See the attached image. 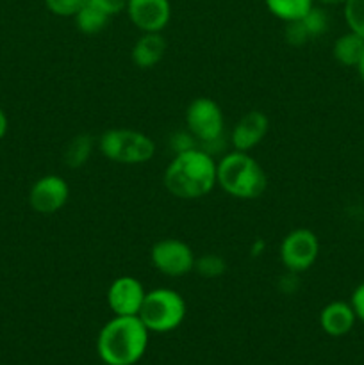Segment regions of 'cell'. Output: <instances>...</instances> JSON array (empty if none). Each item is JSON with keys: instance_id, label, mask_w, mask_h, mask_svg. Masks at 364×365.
I'll return each instance as SVG.
<instances>
[{"instance_id": "obj_9", "label": "cell", "mask_w": 364, "mask_h": 365, "mask_svg": "<svg viewBox=\"0 0 364 365\" xmlns=\"http://www.w3.org/2000/svg\"><path fill=\"white\" fill-rule=\"evenodd\" d=\"M70 198L68 182L61 175H45L32 184L29 191V205L38 214H56Z\"/></svg>"}, {"instance_id": "obj_24", "label": "cell", "mask_w": 364, "mask_h": 365, "mask_svg": "<svg viewBox=\"0 0 364 365\" xmlns=\"http://www.w3.org/2000/svg\"><path fill=\"white\" fill-rule=\"evenodd\" d=\"M170 146L171 150H173V153H181V152H186V150L198 148V143H196V139L193 138L191 132L186 128V130H178L171 135Z\"/></svg>"}, {"instance_id": "obj_25", "label": "cell", "mask_w": 364, "mask_h": 365, "mask_svg": "<svg viewBox=\"0 0 364 365\" xmlns=\"http://www.w3.org/2000/svg\"><path fill=\"white\" fill-rule=\"evenodd\" d=\"M89 4L106 13L109 18L116 16L127 7V0H89Z\"/></svg>"}, {"instance_id": "obj_8", "label": "cell", "mask_w": 364, "mask_h": 365, "mask_svg": "<svg viewBox=\"0 0 364 365\" xmlns=\"http://www.w3.org/2000/svg\"><path fill=\"white\" fill-rule=\"evenodd\" d=\"M195 253L181 239H161L150 250V262L164 277L178 278L195 269Z\"/></svg>"}, {"instance_id": "obj_12", "label": "cell", "mask_w": 364, "mask_h": 365, "mask_svg": "<svg viewBox=\"0 0 364 365\" xmlns=\"http://www.w3.org/2000/svg\"><path fill=\"white\" fill-rule=\"evenodd\" d=\"M268 130H270V120L266 114L263 110H248L239 118L238 123L232 128L231 143L234 150L250 152L263 143Z\"/></svg>"}, {"instance_id": "obj_7", "label": "cell", "mask_w": 364, "mask_h": 365, "mask_svg": "<svg viewBox=\"0 0 364 365\" xmlns=\"http://www.w3.org/2000/svg\"><path fill=\"white\" fill-rule=\"evenodd\" d=\"M320 255V241L316 234L309 228H296L291 230L280 242L278 257L285 271L291 273H303L310 269Z\"/></svg>"}, {"instance_id": "obj_15", "label": "cell", "mask_w": 364, "mask_h": 365, "mask_svg": "<svg viewBox=\"0 0 364 365\" xmlns=\"http://www.w3.org/2000/svg\"><path fill=\"white\" fill-rule=\"evenodd\" d=\"M364 52V39L355 32L348 31L346 34L339 36L332 46V56L339 64L348 68H355L360 56Z\"/></svg>"}, {"instance_id": "obj_1", "label": "cell", "mask_w": 364, "mask_h": 365, "mask_svg": "<svg viewBox=\"0 0 364 365\" xmlns=\"http://www.w3.org/2000/svg\"><path fill=\"white\" fill-rule=\"evenodd\" d=\"M218 163L203 148L175 153L164 170L163 182L170 195L181 200H198L216 187Z\"/></svg>"}, {"instance_id": "obj_3", "label": "cell", "mask_w": 364, "mask_h": 365, "mask_svg": "<svg viewBox=\"0 0 364 365\" xmlns=\"http://www.w3.org/2000/svg\"><path fill=\"white\" fill-rule=\"evenodd\" d=\"M216 184L232 198L256 200L266 191L268 177L248 152L234 150L218 160Z\"/></svg>"}, {"instance_id": "obj_27", "label": "cell", "mask_w": 364, "mask_h": 365, "mask_svg": "<svg viewBox=\"0 0 364 365\" xmlns=\"http://www.w3.org/2000/svg\"><path fill=\"white\" fill-rule=\"evenodd\" d=\"M7 127H9V121H7L6 113L4 109L0 107V139H4V135L7 134Z\"/></svg>"}, {"instance_id": "obj_23", "label": "cell", "mask_w": 364, "mask_h": 365, "mask_svg": "<svg viewBox=\"0 0 364 365\" xmlns=\"http://www.w3.org/2000/svg\"><path fill=\"white\" fill-rule=\"evenodd\" d=\"M284 38L291 46H302L309 41L310 36H309V32H307L303 21L295 20V21H288V24H285Z\"/></svg>"}, {"instance_id": "obj_22", "label": "cell", "mask_w": 364, "mask_h": 365, "mask_svg": "<svg viewBox=\"0 0 364 365\" xmlns=\"http://www.w3.org/2000/svg\"><path fill=\"white\" fill-rule=\"evenodd\" d=\"M46 9L56 16L74 18L89 0H43Z\"/></svg>"}, {"instance_id": "obj_13", "label": "cell", "mask_w": 364, "mask_h": 365, "mask_svg": "<svg viewBox=\"0 0 364 365\" xmlns=\"http://www.w3.org/2000/svg\"><path fill=\"white\" fill-rule=\"evenodd\" d=\"M355 312L350 302H332L320 312V327L330 337H345L355 327Z\"/></svg>"}, {"instance_id": "obj_5", "label": "cell", "mask_w": 364, "mask_h": 365, "mask_svg": "<svg viewBox=\"0 0 364 365\" xmlns=\"http://www.w3.org/2000/svg\"><path fill=\"white\" fill-rule=\"evenodd\" d=\"M98 150L113 163L145 164L156 155V143L132 128H109L98 138Z\"/></svg>"}, {"instance_id": "obj_17", "label": "cell", "mask_w": 364, "mask_h": 365, "mask_svg": "<svg viewBox=\"0 0 364 365\" xmlns=\"http://www.w3.org/2000/svg\"><path fill=\"white\" fill-rule=\"evenodd\" d=\"M264 4L275 18L288 24V21L302 20L314 6V0H264Z\"/></svg>"}, {"instance_id": "obj_4", "label": "cell", "mask_w": 364, "mask_h": 365, "mask_svg": "<svg viewBox=\"0 0 364 365\" xmlns=\"http://www.w3.org/2000/svg\"><path fill=\"white\" fill-rule=\"evenodd\" d=\"M138 316L148 328V331L168 334V331L177 330L184 323L186 302L181 292L173 289H153V291H146Z\"/></svg>"}, {"instance_id": "obj_2", "label": "cell", "mask_w": 364, "mask_h": 365, "mask_svg": "<svg viewBox=\"0 0 364 365\" xmlns=\"http://www.w3.org/2000/svg\"><path fill=\"white\" fill-rule=\"evenodd\" d=\"M148 335L139 316H114L96 337V353L106 365H136L148 348Z\"/></svg>"}, {"instance_id": "obj_11", "label": "cell", "mask_w": 364, "mask_h": 365, "mask_svg": "<svg viewBox=\"0 0 364 365\" xmlns=\"http://www.w3.org/2000/svg\"><path fill=\"white\" fill-rule=\"evenodd\" d=\"M125 11L141 32H163L171 18L170 0H127Z\"/></svg>"}, {"instance_id": "obj_18", "label": "cell", "mask_w": 364, "mask_h": 365, "mask_svg": "<svg viewBox=\"0 0 364 365\" xmlns=\"http://www.w3.org/2000/svg\"><path fill=\"white\" fill-rule=\"evenodd\" d=\"M74 20L75 27H77V31L82 32V34H98V32H102L103 29L107 27L111 18L88 2L77 14H75Z\"/></svg>"}, {"instance_id": "obj_28", "label": "cell", "mask_w": 364, "mask_h": 365, "mask_svg": "<svg viewBox=\"0 0 364 365\" xmlns=\"http://www.w3.org/2000/svg\"><path fill=\"white\" fill-rule=\"evenodd\" d=\"M320 6H345L346 0H314Z\"/></svg>"}, {"instance_id": "obj_14", "label": "cell", "mask_w": 364, "mask_h": 365, "mask_svg": "<svg viewBox=\"0 0 364 365\" xmlns=\"http://www.w3.org/2000/svg\"><path fill=\"white\" fill-rule=\"evenodd\" d=\"M166 39L161 32H143L132 46V63L141 70L157 66L166 53Z\"/></svg>"}, {"instance_id": "obj_29", "label": "cell", "mask_w": 364, "mask_h": 365, "mask_svg": "<svg viewBox=\"0 0 364 365\" xmlns=\"http://www.w3.org/2000/svg\"><path fill=\"white\" fill-rule=\"evenodd\" d=\"M357 71H359V77L363 78V82H364V52H363V56H360V59H359V63H357Z\"/></svg>"}, {"instance_id": "obj_6", "label": "cell", "mask_w": 364, "mask_h": 365, "mask_svg": "<svg viewBox=\"0 0 364 365\" xmlns=\"http://www.w3.org/2000/svg\"><path fill=\"white\" fill-rule=\"evenodd\" d=\"M186 128L196 139L200 148L213 153L220 148L225 132L223 110L214 100L198 96L186 109Z\"/></svg>"}, {"instance_id": "obj_10", "label": "cell", "mask_w": 364, "mask_h": 365, "mask_svg": "<svg viewBox=\"0 0 364 365\" xmlns=\"http://www.w3.org/2000/svg\"><path fill=\"white\" fill-rule=\"evenodd\" d=\"M145 287L134 277H118L107 289V305L114 316H138L145 299Z\"/></svg>"}, {"instance_id": "obj_21", "label": "cell", "mask_w": 364, "mask_h": 365, "mask_svg": "<svg viewBox=\"0 0 364 365\" xmlns=\"http://www.w3.org/2000/svg\"><path fill=\"white\" fill-rule=\"evenodd\" d=\"M348 29L364 39V0H346L343 6Z\"/></svg>"}, {"instance_id": "obj_20", "label": "cell", "mask_w": 364, "mask_h": 365, "mask_svg": "<svg viewBox=\"0 0 364 365\" xmlns=\"http://www.w3.org/2000/svg\"><path fill=\"white\" fill-rule=\"evenodd\" d=\"M302 21L305 25L307 32H309L310 39L323 36L328 31V25H330L328 13L321 6H316V4L310 7V11L302 18Z\"/></svg>"}, {"instance_id": "obj_16", "label": "cell", "mask_w": 364, "mask_h": 365, "mask_svg": "<svg viewBox=\"0 0 364 365\" xmlns=\"http://www.w3.org/2000/svg\"><path fill=\"white\" fill-rule=\"evenodd\" d=\"M93 148H95V139H93V135L86 134V132L84 134H77L75 138H71V141L64 148V164L68 168H71V170H77V168L84 166L89 157H91Z\"/></svg>"}, {"instance_id": "obj_26", "label": "cell", "mask_w": 364, "mask_h": 365, "mask_svg": "<svg viewBox=\"0 0 364 365\" xmlns=\"http://www.w3.org/2000/svg\"><path fill=\"white\" fill-rule=\"evenodd\" d=\"M350 305H352L357 319L364 323V282L353 289L352 298H350Z\"/></svg>"}, {"instance_id": "obj_19", "label": "cell", "mask_w": 364, "mask_h": 365, "mask_svg": "<svg viewBox=\"0 0 364 365\" xmlns=\"http://www.w3.org/2000/svg\"><path fill=\"white\" fill-rule=\"evenodd\" d=\"M195 271L203 278H218L227 271V262L223 257L216 253H206V255L196 257Z\"/></svg>"}]
</instances>
